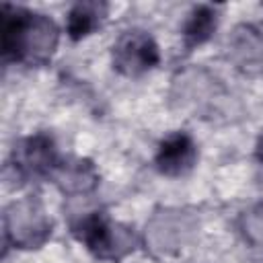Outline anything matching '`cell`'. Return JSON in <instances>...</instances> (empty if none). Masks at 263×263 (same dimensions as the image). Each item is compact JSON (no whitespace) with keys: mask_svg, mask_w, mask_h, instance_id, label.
<instances>
[{"mask_svg":"<svg viewBox=\"0 0 263 263\" xmlns=\"http://www.w3.org/2000/svg\"><path fill=\"white\" fill-rule=\"evenodd\" d=\"M58 164H60V158H58L55 144L47 134H41V132L18 140L8 160V168L14 173V179L18 181L51 177Z\"/></svg>","mask_w":263,"mask_h":263,"instance_id":"277c9868","label":"cell"},{"mask_svg":"<svg viewBox=\"0 0 263 263\" xmlns=\"http://www.w3.org/2000/svg\"><path fill=\"white\" fill-rule=\"evenodd\" d=\"M51 179L66 195H86L97 189L99 171L88 158H70L60 160Z\"/></svg>","mask_w":263,"mask_h":263,"instance_id":"52a82bcc","label":"cell"},{"mask_svg":"<svg viewBox=\"0 0 263 263\" xmlns=\"http://www.w3.org/2000/svg\"><path fill=\"white\" fill-rule=\"evenodd\" d=\"M107 16V4L105 2H95V0H86V2H76L66 18V33L70 39L80 41L88 35H92L105 21Z\"/></svg>","mask_w":263,"mask_h":263,"instance_id":"ba28073f","label":"cell"},{"mask_svg":"<svg viewBox=\"0 0 263 263\" xmlns=\"http://www.w3.org/2000/svg\"><path fill=\"white\" fill-rule=\"evenodd\" d=\"M197 162V146L185 132L168 134L156 150L154 164L166 177H181L189 173Z\"/></svg>","mask_w":263,"mask_h":263,"instance_id":"8992f818","label":"cell"},{"mask_svg":"<svg viewBox=\"0 0 263 263\" xmlns=\"http://www.w3.org/2000/svg\"><path fill=\"white\" fill-rule=\"evenodd\" d=\"M232 49L236 62L247 70L253 66H263V31L255 27H240L232 39Z\"/></svg>","mask_w":263,"mask_h":263,"instance_id":"30bf717a","label":"cell"},{"mask_svg":"<svg viewBox=\"0 0 263 263\" xmlns=\"http://www.w3.org/2000/svg\"><path fill=\"white\" fill-rule=\"evenodd\" d=\"M242 232L253 245H263V205L251 210L242 218Z\"/></svg>","mask_w":263,"mask_h":263,"instance_id":"8fae6325","label":"cell"},{"mask_svg":"<svg viewBox=\"0 0 263 263\" xmlns=\"http://www.w3.org/2000/svg\"><path fill=\"white\" fill-rule=\"evenodd\" d=\"M216 27H218V10L214 6H210V4L195 6L189 12L187 21L183 23V31L181 33H183L185 47L193 49V47L205 43L214 35Z\"/></svg>","mask_w":263,"mask_h":263,"instance_id":"9c48e42d","label":"cell"},{"mask_svg":"<svg viewBox=\"0 0 263 263\" xmlns=\"http://www.w3.org/2000/svg\"><path fill=\"white\" fill-rule=\"evenodd\" d=\"M113 68L129 78L142 76L150 72L160 62V51L156 41L140 29H132L119 35V39L113 43L111 51Z\"/></svg>","mask_w":263,"mask_h":263,"instance_id":"5b68a950","label":"cell"},{"mask_svg":"<svg viewBox=\"0 0 263 263\" xmlns=\"http://www.w3.org/2000/svg\"><path fill=\"white\" fill-rule=\"evenodd\" d=\"M72 234L101 261L119 263L138 247V236L132 226L113 222L103 212H90L72 222Z\"/></svg>","mask_w":263,"mask_h":263,"instance_id":"7a4b0ae2","label":"cell"},{"mask_svg":"<svg viewBox=\"0 0 263 263\" xmlns=\"http://www.w3.org/2000/svg\"><path fill=\"white\" fill-rule=\"evenodd\" d=\"M53 230V222L43 203L29 195L12 201L4 210V238L14 249H39Z\"/></svg>","mask_w":263,"mask_h":263,"instance_id":"3957f363","label":"cell"},{"mask_svg":"<svg viewBox=\"0 0 263 263\" xmlns=\"http://www.w3.org/2000/svg\"><path fill=\"white\" fill-rule=\"evenodd\" d=\"M255 156H257V160L263 164V132H261L259 138H257V144H255Z\"/></svg>","mask_w":263,"mask_h":263,"instance_id":"7c38bea8","label":"cell"},{"mask_svg":"<svg viewBox=\"0 0 263 263\" xmlns=\"http://www.w3.org/2000/svg\"><path fill=\"white\" fill-rule=\"evenodd\" d=\"M0 39L6 62L43 66L58 49L60 29L45 14L31 12L23 6L4 4Z\"/></svg>","mask_w":263,"mask_h":263,"instance_id":"6da1fadb","label":"cell"}]
</instances>
